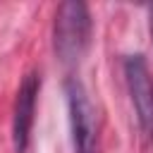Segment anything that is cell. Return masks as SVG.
Segmentation results:
<instances>
[{
	"instance_id": "obj_4",
	"label": "cell",
	"mask_w": 153,
	"mask_h": 153,
	"mask_svg": "<svg viewBox=\"0 0 153 153\" xmlns=\"http://www.w3.org/2000/svg\"><path fill=\"white\" fill-rule=\"evenodd\" d=\"M38 91H41V76L36 72H29L17 88L14 110H12V148H14V153H24L29 146Z\"/></svg>"
},
{
	"instance_id": "obj_2",
	"label": "cell",
	"mask_w": 153,
	"mask_h": 153,
	"mask_svg": "<svg viewBox=\"0 0 153 153\" xmlns=\"http://www.w3.org/2000/svg\"><path fill=\"white\" fill-rule=\"evenodd\" d=\"M65 100L69 120V139L74 153H96L98 148V117L88 91L76 76L65 79Z\"/></svg>"
},
{
	"instance_id": "obj_1",
	"label": "cell",
	"mask_w": 153,
	"mask_h": 153,
	"mask_svg": "<svg viewBox=\"0 0 153 153\" xmlns=\"http://www.w3.org/2000/svg\"><path fill=\"white\" fill-rule=\"evenodd\" d=\"M91 12L79 0L60 2L53 22V48L60 62L76 65L91 43Z\"/></svg>"
},
{
	"instance_id": "obj_5",
	"label": "cell",
	"mask_w": 153,
	"mask_h": 153,
	"mask_svg": "<svg viewBox=\"0 0 153 153\" xmlns=\"http://www.w3.org/2000/svg\"><path fill=\"white\" fill-rule=\"evenodd\" d=\"M148 29H151V38H153V5L148 7Z\"/></svg>"
},
{
	"instance_id": "obj_3",
	"label": "cell",
	"mask_w": 153,
	"mask_h": 153,
	"mask_svg": "<svg viewBox=\"0 0 153 153\" xmlns=\"http://www.w3.org/2000/svg\"><path fill=\"white\" fill-rule=\"evenodd\" d=\"M124 79H127V91L136 112V124L141 134L148 139L153 136V76L141 53L124 57Z\"/></svg>"
}]
</instances>
